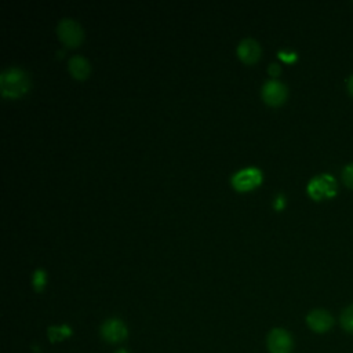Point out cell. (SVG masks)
I'll return each instance as SVG.
<instances>
[{
	"mask_svg": "<svg viewBox=\"0 0 353 353\" xmlns=\"http://www.w3.org/2000/svg\"><path fill=\"white\" fill-rule=\"evenodd\" d=\"M279 57H280L281 59L287 61V62H292V61L296 59V54H295V52H292V51H284V50L279 51Z\"/></svg>",
	"mask_w": 353,
	"mask_h": 353,
	"instance_id": "15",
	"label": "cell"
},
{
	"mask_svg": "<svg viewBox=\"0 0 353 353\" xmlns=\"http://www.w3.org/2000/svg\"><path fill=\"white\" fill-rule=\"evenodd\" d=\"M342 181L347 188L353 189V163L345 165L342 171Z\"/></svg>",
	"mask_w": 353,
	"mask_h": 353,
	"instance_id": "14",
	"label": "cell"
},
{
	"mask_svg": "<svg viewBox=\"0 0 353 353\" xmlns=\"http://www.w3.org/2000/svg\"><path fill=\"white\" fill-rule=\"evenodd\" d=\"M268 72L272 74V76H277L280 73V66L277 63H270L269 68H268Z\"/></svg>",
	"mask_w": 353,
	"mask_h": 353,
	"instance_id": "16",
	"label": "cell"
},
{
	"mask_svg": "<svg viewBox=\"0 0 353 353\" xmlns=\"http://www.w3.org/2000/svg\"><path fill=\"white\" fill-rule=\"evenodd\" d=\"M72 335V330L69 325L63 324V325H51L48 328V339L51 343H55V342H59L65 338H69Z\"/></svg>",
	"mask_w": 353,
	"mask_h": 353,
	"instance_id": "11",
	"label": "cell"
},
{
	"mask_svg": "<svg viewBox=\"0 0 353 353\" xmlns=\"http://www.w3.org/2000/svg\"><path fill=\"white\" fill-rule=\"evenodd\" d=\"M116 353H130V352L125 349H119V350H116Z\"/></svg>",
	"mask_w": 353,
	"mask_h": 353,
	"instance_id": "19",
	"label": "cell"
},
{
	"mask_svg": "<svg viewBox=\"0 0 353 353\" xmlns=\"http://www.w3.org/2000/svg\"><path fill=\"white\" fill-rule=\"evenodd\" d=\"M339 324L343 331L353 335V303L342 310L339 316Z\"/></svg>",
	"mask_w": 353,
	"mask_h": 353,
	"instance_id": "12",
	"label": "cell"
},
{
	"mask_svg": "<svg viewBox=\"0 0 353 353\" xmlns=\"http://www.w3.org/2000/svg\"><path fill=\"white\" fill-rule=\"evenodd\" d=\"M306 324L313 332L324 334L332 328L334 317L324 309H313L306 316Z\"/></svg>",
	"mask_w": 353,
	"mask_h": 353,
	"instance_id": "7",
	"label": "cell"
},
{
	"mask_svg": "<svg viewBox=\"0 0 353 353\" xmlns=\"http://www.w3.org/2000/svg\"><path fill=\"white\" fill-rule=\"evenodd\" d=\"M347 91H349V94L353 97V74L349 77V80H347Z\"/></svg>",
	"mask_w": 353,
	"mask_h": 353,
	"instance_id": "17",
	"label": "cell"
},
{
	"mask_svg": "<svg viewBox=\"0 0 353 353\" xmlns=\"http://www.w3.org/2000/svg\"><path fill=\"white\" fill-rule=\"evenodd\" d=\"M29 88V77L25 70L10 66L0 73V90L6 97H19Z\"/></svg>",
	"mask_w": 353,
	"mask_h": 353,
	"instance_id": "1",
	"label": "cell"
},
{
	"mask_svg": "<svg viewBox=\"0 0 353 353\" xmlns=\"http://www.w3.org/2000/svg\"><path fill=\"white\" fill-rule=\"evenodd\" d=\"M261 178H262V174L258 168L247 167L234 172L230 178V182L237 190H248L256 186L261 182Z\"/></svg>",
	"mask_w": 353,
	"mask_h": 353,
	"instance_id": "6",
	"label": "cell"
},
{
	"mask_svg": "<svg viewBox=\"0 0 353 353\" xmlns=\"http://www.w3.org/2000/svg\"><path fill=\"white\" fill-rule=\"evenodd\" d=\"M285 97H287V87L276 79H270L262 85V98L269 105H273V106L280 105L284 102Z\"/></svg>",
	"mask_w": 353,
	"mask_h": 353,
	"instance_id": "8",
	"label": "cell"
},
{
	"mask_svg": "<svg viewBox=\"0 0 353 353\" xmlns=\"http://www.w3.org/2000/svg\"><path fill=\"white\" fill-rule=\"evenodd\" d=\"M57 33L59 39L66 44V46H79L83 40V30L80 25L70 19V18H63L58 22L57 25Z\"/></svg>",
	"mask_w": 353,
	"mask_h": 353,
	"instance_id": "4",
	"label": "cell"
},
{
	"mask_svg": "<svg viewBox=\"0 0 353 353\" xmlns=\"http://www.w3.org/2000/svg\"><path fill=\"white\" fill-rule=\"evenodd\" d=\"M69 72L76 77V79H85L87 74L90 73V63L88 61L81 57V55H73L69 58L68 62Z\"/></svg>",
	"mask_w": 353,
	"mask_h": 353,
	"instance_id": "10",
	"label": "cell"
},
{
	"mask_svg": "<svg viewBox=\"0 0 353 353\" xmlns=\"http://www.w3.org/2000/svg\"><path fill=\"white\" fill-rule=\"evenodd\" d=\"M338 192L336 181L331 174H320L313 176L307 183V194L313 200L332 199Z\"/></svg>",
	"mask_w": 353,
	"mask_h": 353,
	"instance_id": "2",
	"label": "cell"
},
{
	"mask_svg": "<svg viewBox=\"0 0 353 353\" xmlns=\"http://www.w3.org/2000/svg\"><path fill=\"white\" fill-rule=\"evenodd\" d=\"M237 54H239L240 59L244 61L245 63H252L259 58L261 47H259L256 40H254L251 37H247V39H243L239 43Z\"/></svg>",
	"mask_w": 353,
	"mask_h": 353,
	"instance_id": "9",
	"label": "cell"
},
{
	"mask_svg": "<svg viewBox=\"0 0 353 353\" xmlns=\"http://www.w3.org/2000/svg\"><path fill=\"white\" fill-rule=\"evenodd\" d=\"M32 284H33L36 291H41L44 288V285H46V273H44L43 269L34 270L33 277H32Z\"/></svg>",
	"mask_w": 353,
	"mask_h": 353,
	"instance_id": "13",
	"label": "cell"
},
{
	"mask_svg": "<svg viewBox=\"0 0 353 353\" xmlns=\"http://www.w3.org/2000/svg\"><path fill=\"white\" fill-rule=\"evenodd\" d=\"M266 345L270 353H291L294 347V341L287 330L273 328L268 335Z\"/></svg>",
	"mask_w": 353,
	"mask_h": 353,
	"instance_id": "3",
	"label": "cell"
},
{
	"mask_svg": "<svg viewBox=\"0 0 353 353\" xmlns=\"http://www.w3.org/2000/svg\"><path fill=\"white\" fill-rule=\"evenodd\" d=\"M127 335H128L127 327L120 319H116V317L108 319L101 325V336L108 343H112V345L120 343V342L125 341Z\"/></svg>",
	"mask_w": 353,
	"mask_h": 353,
	"instance_id": "5",
	"label": "cell"
},
{
	"mask_svg": "<svg viewBox=\"0 0 353 353\" xmlns=\"http://www.w3.org/2000/svg\"><path fill=\"white\" fill-rule=\"evenodd\" d=\"M283 203H284L283 197H281V196H279V197H277V200H274V207H276L277 210H280V208L283 207Z\"/></svg>",
	"mask_w": 353,
	"mask_h": 353,
	"instance_id": "18",
	"label": "cell"
}]
</instances>
